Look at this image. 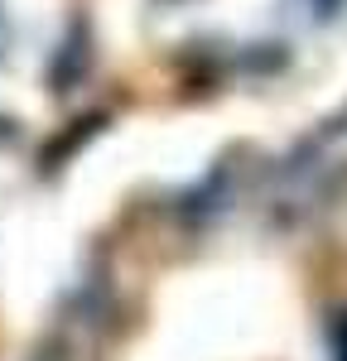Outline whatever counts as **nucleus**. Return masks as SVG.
Wrapping results in <instances>:
<instances>
[{
    "mask_svg": "<svg viewBox=\"0 0 347 361\" xmlns=\"http://www.w3.org/2000/svg\"><path fill=\"white\" fill-rule=\"evenodd\" d=\"M0 49H5V29H0Z\"/></svg>",
    "mask_w": 347,
    "mask_h": 361,
    "instance_id": "nucleus-3",
    "label": "nucleus"
},
{
    "mask_svg": "<svg viewBox=\"0 0 347 361\" xmlns=\"http://www.w3.org/2000/svg\"><path fill=\"white\" fill-rule=\"evenodd\" d=\"M333 352H338V361H347V313L333 323Z\"/></svg>",
    "mask_w": 347,
    "mask_h": 361,
    "instance_id": "nucleus-1",
    "label": "nucleus"
},
{
    "mask_svg": "<svg viewBox=\"0 0 347 361\" xmlns=\"http://www.w3.org/2000/svg\"><path fill=\"white\" fill-rule=\"evenodd\" d=\"M338 10V0H318V15H333Z\"/></svg>",
    "mask_w": 347,
    "mask_h": 361,
    "instance_id": "nucleus-2",
    "label": "nucleus"
}]
</instances>
